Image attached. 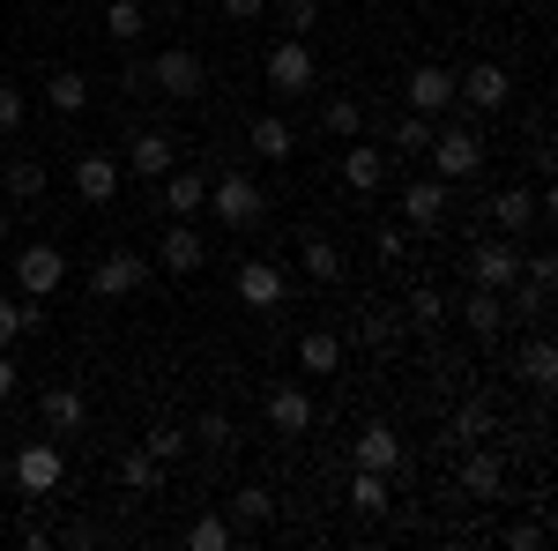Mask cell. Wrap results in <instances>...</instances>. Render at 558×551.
Listing matches in <instances>:
<instances>
[{"label": "cell", "instance_id": "6da1fadb", "mask_svg": "<svg viewBox=\"0 0 558 551\" xmlns=\"http://www.w3.org/2000/svg\"><path fill=\"white\" fill-rule=\"evenodd\" d=\"M484 171V134L476 128H432V179H447V187H462V179H476Z\"/></svg>", "mask_w": 558, "mask_h": 551}, {"label": "cell", "instance_id": "7a4b0ae2", "mask_svg": "<svg viewBox=\"0 0 558 551\" xmlns=\"http://www.w3.org/2000/svg\"><path fill=\"white\" fill-rule=\"evenodd\" d=\"M209 209H216V224H223V231H254L260 216H268V194H260L246 171H216Z\"/></svg>", "mask_w": 558, "mask_h": 551}, {"label": "cell", "instance_id": "3957f363", "mask_svg": "<svg viewBox=\"0 0 558 551\" xmlns=\"http://www.w3.org/2000/svg\"><path fill=\"white\" fill-rule=\"evenodd\" d=\"M454 105H470V112H507L514 105V75L499 68V60H476L454 75Z\"/></svg>", "mask_w": 558, "mask_h": 551}, {"label": "cell", "instance_id": "277c9868", "mask_svg": "<svg viewBox=\"0 0 558 551\" xmlns=\"http://www.w3.org/2000/svg\"><path fill=\"white\" fill-rule=\"evenodd\" d=\"M209 83V68H202V52H186V45H165L157 60H149V89L157 97H202Z\"/></svg>", "mask_w": 558, "mask_h": 551}, {"label": "cell", "instance_id": "5b68a950", "mask_svg": "<svg viewBox=\"0 0 558 551\" xmlns=\"http://www.w3.org/2000/svg\"><path fill=\"white\" fill-rule=\"evenodd\" d=\"M462 268H470V284H484V291H507L521 276V239H507V231L499 239H476Z\"/></svg>", "mask_w": 558, "mask_h": 551}, {"label": "cell", "instance_id": "8992f818", "mask_svg": "<svg viewBox=\"0 0 558 551\" xmlns=\"http://www.w3.org/2000/svg\"><path fill=\"white\" fill-rule=\"evenodd\" d=\"M149 268H157V261H142V254H128V247H112V254L89 268V298H134L142 284H149Z\"/></svg>", "mask_w": 558, "mask_h": 551}, {"label": "cell", "instance_id": "52a82bcc", "mask_svg": "<svg viewBox=\"0 0 558 551\" xmlns=\"http://www.w3.org/2000/svg\"><path fill=\"white\" fill-rule=\"evenodd\" d=\"M395 202H402V216H410L417 231H439V224H447V202H454V187L425 171V179H402V187H395Z\"/></svg>", "mask_w": 558, "mask_h": 551}, {"label": "cell", "instance_id": "ba28073f", "mask_svg": "<svg viewBox=\"0 0 558 551\" xmlns=\"http://www.w3.org/2000/svg\"><path fill=\"white\" fill-rule=\"evenodd\" d=\"M402 97H410V112H425V120L454 112V68H439V60L410 68V75H402Z\"/></svg>", "mask_w": 558, "mask_h": 551}, {"label": "cell", "instance_id": "9c48e42d", "mask_svg": "<svg viewBox=\"0 0 558 551\" xmlns=\"http://www.w3.org/2000/svg\"><path fill=\"white\" fill-rule=\"evenodd\" d=\"M260 68H268L276 97H305V89H313V52H305V38H276Z\"/></svg>", "mask_w": 558, "mask_h": 551}, {"label": "cell", "instance_id": "30bf717a", "mask_svg": "<svg viewBox=\"0 0 558 551\" xmlns=\"http://www.w3.org/2000/svg\"><path fill=\"white\" fill-rule=\"evenodd\" d=\"M239 298H246L254 313H276V306L291 298V268H283V261H239Z\"/></svg>", "mask_w": 558, "mask_h": 551}, {"label": "cell", "instance_id": "8fae6325", "mask_svg": "<svg viewBox=\"0 0 558 551\" xmlns=\"http://www.w3.org/2000/svg\"><path fill=\"white\" fill-rule=\"evenodd\" d=\"M60 477H68V463H60V447H52V440H31V447L15 455V484H23L31 500H52V492H60Z\"/></svg>", "mask_w": 558, "mask_h": 551}, {"label": "cell", "instance_id": "7c38bea8", "mask_svg": "<svg viewBox=\"0 0 558 551\" xmlns=\"http://www.w3.org/2000/svg\"><path fill=\"white\" fill-rule=\"evenodd\" d=\"M172 165H179V134L172 128H142L128 142V165L120 171H134V179H165Z\"/></svg>", "mask_w": 558, "mask_h": 551}, {"label": "cell", "instance_id": "4fadbf2b", "mask_svg": "<svg viewBox=\"0 0 558 551\" xmlns=\"http://www.w3.org/2000/svg\"><path fill=\"white\" fill-rule=\"evenodd\" d=\"M60 276H68V254L60 247H23V261H15V291L23 298H52Z\"/></svg>", "mask_w": 558, "mask_h": 551}, {"label": "cell", "instance_id": "5bb4252c", "mask_svg": "<svg viewBox=\"0 0 558 551\" xmlns=\"http://www.w3.org/2000/svg\"><path fill=\"white\" fill-rule=\"evenodd\" d=\"M268 424H276L283 440H305V432H313V395H305L299 381H276L268 387Z\"/></svg>", "mask_w": 558, "mask_h": 551}, {"label": "cell", "instance_id": "9a60e30c", "mask_svg": "<svg viewBox=\"0 0 558 551\" xmlns=\"http://www.w3.org/2000/svg\"><path fill=\"white\" fill-rule=\"evenodd\" d=\"M75 194L105 209V202L120 194V157H112V149H83V157H75Z\"/></svg>", "mask_w": 558, "mask_h": 551}, {"label": "cell", "instance_id": "2e32d148", "mask_svg": "<svg viewBox=\"0 0 558 551\" xmlns=\"http://www.w3.org/2000/svg\"><path fill=\"white\" fill-rule=\"evenodd\" d=\"M209 209V171H165V216L172 224H194V216Z\"/></svg>", "mask_w": 558, "mask_h": 551}, {"label": "cell", "instance_id": "e0dca14e", "mask_svg": "<svg viewBox=\"0 0 558 551\" xmlns=\"http://www.w3.org/2000/svg\"><path fill=\"white\" fill-rule=\"evenodd\" d=\"M454 484H462L470 500H499V492H507V463H499L492 447H476V440H470V455H462V469H454Z\"/></svg>", "mask_w": 558, "mask_h": 551}, {"label": "cell", "instance_id": "ac0fdd59", "mask_svg": "<svg viewBox=\"0 0 558 551\" xmlns=\"http://www.w3.org/2000/svg\"><path fill=\"white\" fill-rule=\"evenodd\" d=\"M38 418H45V432H60V440H75L89 424V403H83V387H45L38 395Z\"/></svg>", "mask_w": 558, "mask_h": 551}, {"label": "cell", "instance_id": "d6986e66", "mask_svg": "<svg viewBox=\"0 0 558 551\" xmlns=\"http://www.w3.org/2000/svg\"><path fill=\"white\" fill-rule=\"evenodd\" d=\"M209 261V239L194 231V224H172L165 239H157V268H172V276H194Z\"/></svg>", "mask_w": 558, "mask_h": 551}, {"label": "cell", "instance_id": "ffe728a7", "mask_svg": "<svg viewBox=\"0 0 558 551\" xmlns=\"http://www.w3.org/2000/svg\"><path fill=\"white\" fill-rule=\"evenodd\" d=\"M350 463L395 477V469H402V440H395V424H365V432H357V447H350Z\"/></svg>", "mask_w": 558, "mask_h": 551}, {"label": "cell", "instance_id": "44dd1931", "mask_svg": "<svg viewBox=\"0 0 558 551\" xmlns=\"http://www.w3.org/2000/svg\"><path fill=\"white\" fill-rule=\"evenodd\" d=\"M536 216H544V194H529V187H499V194H492V224H499L507 239H521Z\"/></svg>", "mask_w": 558, "mask_h": 551}, {"label": "cell", "instance_id": "7402d4cb", "mask_svg": "<svg viewBox=\"0 0 558 551\" xmlns=\"http://www.w3.org/2000/svg\"><path fill=\"white\" fill-rule=\"evenodd\" d=\"M343 187H350V194H380V187H387V149H380V142H350Z\"/></svg>", "mask_w": 558, "mask_h": 551}, {"label": "cell", "instance_id": "603a6c76", "mask_svg": "<svg viewBox=\"0 0 558 551\" xmlns=\"http://www.w3.org/2000/svg\"><path fill=\"white\" fill-rule=\"evenodd\" d=\"M514 381H529L536 395H551V381H558V343L551 336H529L514 350Z\"/></svg>", "mask_w": 558, "mask_h": 551}, {"label": "cell", "instance_id": "cb8c5ba5", "mask_svg": "<svg viewBox=\"0 0 558 551\" xmlns=\"http://www.w3.org/2000/svg\"><path fill=\"white\" fill-rule=\"evenodd\" d=\"M246 149H254L260 165H291L299 134H291V120H276V112H268V120H254V128H246Z\"/></svg>", "mask_w": 558, "mask_h": 551}, {"label": "cell", "instance_id": "d4e9b609", "mask_svg": "<svg viewBox=\"0 0 558 551\" xmlns=\"http://www.w3.org/2000/svg\"><path fill=\"white\" fill-rule=\"evenodd\" d=\"M462 328H470V336H499V328H507V291L470 284V298H462Z\"/></svg>", "mask_w": 558, "mask_h": 551}, {"label": "cell", "instance_id": "484cf974", "mask_svg": "<svg viewBox=\"0 0 558 551\" xmlns=\"http://www.w3.org/2000/svg\"><path fill=\"white\" fill-rule=\"evenodd\" d=\"M299 366L313 373V381H328V373L343 366V336H336V328H305L299 336Z\"/></svg>", "mask_w": 558, "mask_h": 551}, {"label": "cell", "instance_id": "4316f807", "mask_svg": "<svg viewBox=\"0 0 558 551\" xmlns=\"http://www.w3.org/2000/svg\"><path fill=\"white\" fill-rule=\"evenodd\" d=\"M484 432H492V403H454V418H447V432H439V440H447V447H470V440H484Z\"/></svg>", "mask_w": 558, "mask_h": 551}, {"label": "cell", "instance_id": "83f0119b", "mask_svg": "<svg viewBox=\"0 0 558 551\" xmlns=\"http://www.w3.org/2000/svg\"><path fill=\"white\" fill-rule=\"evenodd\" d=\"M45 105H52L60 120H75V112L89 105V75H75V68H60V75L45 83Z\"/></svg>", "mask_w": 558, "mask_h": 551}, {"label": "cell", "instance_id": "f1b7e54d", "mask_svg": "<svg viewBox=\"0 0 558 551\" xmlns=\"http://www.w3.org/2000/svg\"><path fill=\"white\" fill-rule=\"evenodd\" d=\"M0 187H8V202L31 209V202H45V165H38V157H15V165L0 171Z\"/></svg>", "mask_w": 558, "mask_h": 551}, {"label": "cell", "instance_id": "f546056e", "mask_svg": "<svg viewBox=\"0 0 558 551\" xmlns=\"http://www.w3.org/2000/svg\"><path fill=\"white\" fill-rule=\"evenodd\" d=\"M120 484H128V492H142V500H149V492H157V484H165V463H157V455H149V447H128V455H120Z\"/></svg>", "mask_w": 558, "mask_h": 551}, {"label": "cell", "instance_id": "4dcf8cb0", "mask_svg": "<svg viewBox=\"0 0 558 551\" xmlns=\"http://www.w3.org/2000/svg\"><path fill=\"white\" fill-rule=\"evenodd\" d=\"M299 261H305V276H313V284H343V254H336V239H320V231H313V239L299 247Z\"/></svg>", "mask_w": 558, "mask_h": 551}, {"label": "cell", "instance_id": "1f68e13d", "mask_svg": "<svg viewBox=\"0 0 558 551\" xmlns=\"http://www.w3.org/2000/svg\"><path fill=\"white\" fill-rule=\"evenodd\" d=\"M350 507L357 514H387L395 507V484H387L380 469H357V477H350Z\"/></svg>", "mask_w": 558, "mask_h": 551}, {"label": "cell", "instance_id": "d6a6232c", "mask_svg": "<svg viewBox=\"0 0 558 551\" xmlns=\"http://www.w3.org/2000/svg\"><path fill=\"white\" fill-rule=\"evenodd\" d=\"M142 31H149V8H142V0H112V8H105V38L112 45H134Z\"/></svg>", "mask_w": 558, "mask_h": 551}, {"label": "cell", "instance_id": "836d02e7", "mask_svg": "<svg viewBox=\"0 0 558 551\" xmlns=\"http://www.w3.org/2000/svg\"><path fill=\"white\" fill-rule=\"evenodd\" d=\"M186 440H202V455H209V463H223V455H231V447H239V424L223 418V410H209V418L194 424V432H186Z\"/></svg>", "mask_w": 558, "mask_h": 551}, {"label": "cell", "instance_id": "e575fe53", "mask_svg": "<svg viewBox=\"0 0 558 551\" xmlns=\"http://www.w3.org/2000/svg\"><path fill=\"white\" fill-rule=\"evenodd\" d=\"M320 128L343 134V142H357V128H365V105H357V97H328V105H320Z\"/></svg>", "mask_w": 558, "mask_h": 551}, {"label": "cell", "instance_id": "d590c367", "mask_svg": "<svg viewBox=\"0 0 558 551\" xmlns=\"http://www.w3.org/2000/svg\"><path fill=\"white\" fill-rule=\"evenodd\" d=\"M268 514H276V492H268V484H239V492H231V522L254 529V522H268Z\"/></svg>", "mask_w": 558, "mask_h": 551}, {"label": "cell", "instance_id": "8d00e7d4", "mask_svg": "<svg viewBox=\"0 0 558 551\" xmlns=\"http://www.w3.org/2000/svg\"><path fill=\"white\" fill-rule=\"evenodd\" d=\"M387 142H395V157H425V149H432V120H425V112H410V120H395Z\"/></svg>", "mask_w": 558, "mask_h": 551}, {"label": "cell", "instance_id": "74e56055", "mask_svg": "<svg viewBox=\"0 0 558 551\" xmlns=\"http://www.w3.org/2000/svg\"><path fill=\"white\" fill-rule=\"evenodd\" d=\"M186 544H194V551H223V544H231V514H194Z\"/></svg>", "mask_w": 558, "mask_h": 551}, {"label": "cell", "instance_id": "f35d334b", "mask_svg": "<svg viewBox=\"0 0 558 551\" xmlns=\"http://www.w3.org/2000/svg\"><path fill=\"white\" fill-rule=\"evenodd\" d=\"M410 321H417V328H439V321H447V298L432 291V284H417V291H410Z\"/></svg>", "mask_w": 558, "mask_h": 551}, {"label": "cell", "instance_id": "ab89813d", "mask_svg": "<svg viewBox=\"0 0 558 551\" xmlns=\"http://www.w3.org/2000/svg\"><path fill=\"white\" fill-rule=\"evenodd\" d=\"M142 447H149L157 463H179V455H186V432H179V424H149V440H142Z\"/></svg>", "mask_w": 558, "mask_h": 551}, {"label": "cell", "instance_id": "60d3db41", "mask_svg": "<svg viewBox=\"0 0 558 551\" xmlns=\"http://www.w3.org/2000/svg\"><path fill=\"white\" fill-rule=\"evenodd\" d=\"M283 31L291 38H313L320 31V0H283Z\"/></svg>", "mask_w": 558, "mask_h": 551}, {"label": "cell", "instance_id": "b9f144b4", "mask_svg": "<svg viewBox=\"0 0 558 551\" xmlns=\"http://www.w3.org/2000/svg\"><path fill=\"white\" fill-rule=\"evenodd\" d=\"M365 343H373V350L402 343V313H373V321H365Z\"/></svg>", "mask_w": 558, "mask_h": 551}, {"label": "cell", "instance_id": "7bdbcfd3", "mask_svg": "<svg viewBox=\"0 0 558 551\" xmlns=\"http://www.w3.org/2000/svg\"><path fill=\"white\" fill-rule=\"evenodd\" d=\"M15 128H23V89L0 83V134H15Z\"/></svg>", "mask_w": 558, "mask_h": 551}, {"label": "cell", "instance_id": "ee69618b", "mask_svg": "<svg viewBox=\"0 0 558 551\" xmlns=\"http://www.w3.org/2000/svg\"><path fill=\"white\" fill-rule=\"evenodd\" d=\"M23 336V298H0V350Z\"/></svg>", "mask_w": 558, "mask_h": 551}, {"label": "cell", "instance_id": "f6af8a7d", "mask_svg": "<svg viewBox=\"0 0 558 551\" xmlns=\"http://www.w3.org/2000/svg\"><path fill=\"white\" fill-rule=\"evenodd\" d=\"M544 544V522H514V529H507V551H536Z\"/></svg>", "mask_w": 558, "mask_h": 551}, {"label": "cell", "instance_id": "bcb514c9", "mask_svg": "<svg viewBox=\"0 0 558 551\" xmlns=\"http://www.w3.org/2000/svg\"><path fill=\"white\" fill-rule=\"evenodd\" d=\"M223 15L231 23H254V15H268V0H223Z\"/></svg>", "mask_w": 558, "mask_h": 551}, {"label": "cell", "instance_id": "7dc6e473", "mask_svg": "<svg viewBox=\"0 0 558 551\" xmlns=\"http://www.w3.org/2000/svg\"><path fill=\"white\" fill-rule=\"evenodd\" d=\"M402 254H410V239H402V231L387 224V231H380V261H402Z\"/></svg>", "mask_w": 558, "mask_h": 551}, {"label": "cell", "instance_id": "c3c4849f", "mask_svg": "<svg viewBox=\"0 0 558 551\" xmlns=\"http://www.w3.org/2000/svg\"><path fill=\"white\" fill-rule=\"evenodd\" d=\"M15 381H23V373H15V358H8V350H0V403H8V395H15Z\"/></svg>", "mask_w": 558, "mask_h": 551}, {"label": "cell", "instance_id": "681fc988", "mask_svg": "<svg viewBox=\"0 0 558 551\" xmlns=\"http://www.w3.org/2000/svg\"><path fill=\"white\" fill-rule=\"evenodd\" d=\"M0 247H8V209H0Z\"/></svg>", "mask_w": 558, "mask_h": 551}]
</instances>
